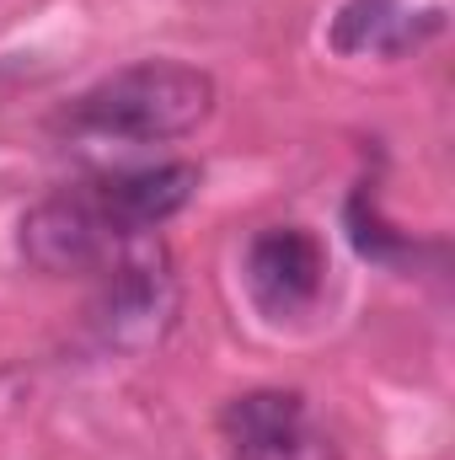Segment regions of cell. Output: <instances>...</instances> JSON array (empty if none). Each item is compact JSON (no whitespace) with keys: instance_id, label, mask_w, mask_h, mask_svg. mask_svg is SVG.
<instances>
[{"instance_id":"obj_3","label":"cell","mask_w":455,"mask_h":460,"mask_svg":"<svg viewBox=\"0 0 455 460\" xmlns=\"http://www.w3.org/2000/svg\"><path fill=\"white\" fill-rule=\"evenodd\" d=\"M22 257L38 273H92L113 257L129 235L108 226L92 193H54L22 215Z\"/></svg>"},{"instance_id":"obj_6","label":"cell","mask_w":455,"mask_h":460,"mask_svg":"<svg viewBox=\"0 0 455 460\" xmlns=\"http://www.w3.org/2000/svg\"><path fill=\"white\" fill-rule=\"evenodd\" d=\"M193 193H199V166L166 161V166H139V172L103 177L92 204L108 215V226L118 235H150L156 226H166L177 209H188Z\"/></svg>"},{"instance_id":"obj_7","label":"cell","mask_w":455,"mask_h":460,"mask_svg":"<svg viewBox=\"0 0 455 460\" xmlns=\"http://www.w3.org/2000/svg\"><path fill=\"white\" fill-rule=\"evenodd\" d=\"M445 27V11L407 5V0H348L333 16V49L338 54H407L424 38Z\"/></svg>"},{"instance_id":"obj_1","label":"cell","mask_w":455,"mask_h":460,"mask_svg":"<svg viewBox=\"0 0 455 460\" xmlns=\"http://www.w3.org/2000/svg\"><path fill=\"white\" fill-rule=\"evenodd\" d=\"M215 113V81L193 65L177 59H145L113 70L92 92L70 102V123L97 139H129V145H156L193 134Z\"/></svg>"},{"instance_id":"obj_4","label":"cell","mask_w":455,"mask_h":460,"mask_svg":"<svg viewBox=\"0 0 455 460\" xmlns=\"http://www.w3.org/2000/svg\"><path fill=\"white\" fill-rule=\"evenodd\" d=\"M236 460H338L333 439L311 423L300 391H246L220 412Z\"/></svg>"},{"instance_id":"obj_5","label":"cell","mask_w":455,"mask_h":460,"mask_svg":"<svg viewBox=\"0 0 455 460\" xmlns=\"http://www.w3.org/2000/svg\"><path fill=\"white\" fill-rule=\"evenodd\" d=\"M327 257L300 226H273L246 246V284L268 316H295L322 295Z\"/></svg>"},{"instance_id":"obj_2","label":"cell","mask_w":455,"mask_h":460,"mask_svg":"<svg viewBox=\"0 0 455 460\" xmlns=\"http://www.w3.org/2000/svg\"><path fill=\"white\" fill-rule=\"evenodd\" d=\"M177 316L172 257L150 235H129L103 262V289L92 300V332L113 353H145L166 338Z\"/></svg>"}]
</instances>
